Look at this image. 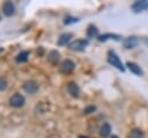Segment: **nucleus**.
Returning a JSON list of instances; mask_svg holds the SVG:
<instances>
[{"mask_svg":"<svg viewBox=\"0 0 148 138\" xmlns=\"http://www.w3.org/2000/svg\"><path fill=\"white\" fill-rule=\"evenodd\" d=\"M120 36L119 35H116V34H104V35H101L98 36V41L99 42H105L108 39H114V41H120Z\"/></svg>","mask_w":148,"mask_h":138,"instance_id":"obj_11","label":"nucleus"},{"mask_svg":"<svg viewBox=\"0 0 148 138\" xmlns=\"http://www.w3.org/2000/svg\"><path fill=\"white\" fill-rule=\"evenodd\" d=\"M79 21V19H75V17H67V19H65V24H69V23H74V22H77Z\"/></svg>","mask_w":148,"mask_h":138,"instance_id":"obj_19","label":"nucleus"},{"mask_svg":"<svg viewBox=\"0 0 148 138\" xmlns=\"http://www.w3.org/2000/svg\"><path fill=\"white\" fill-rule=\"evenodd\" d=\"M110 132H111V126L109 123H104L99 129V135L102 137H108L110 135Z\"/></svg>","mask_w":148,"mask_h":138,"instance_id":"obj_13","label":"nucleus"},{"mask_svg":"<svg viewBox=\"0 0 148 138\" xmlns=\"http://www.w3.org/2000/svg\"><path fill=\"white\" fill-rule=\"evenodd\" d=\"M87 45H88V41L80 38V39H76V41L72 42V43L69 44V48H71V50H73V51H83Z\"/></svg>","mask_w":148,"mask_h":138,"instance_id":"obj_3","label":"nucleus"},{"mask_svg":"<svg viewBox=\"0 0 148 138\" xmlns=\"http://www.w3.org/2000/svg\"><path fill=\"white\" fill-rule=\"evenodd\" d=\"M23 88H24V90H25L27 93H29V94H34V93L37 92V89H38V85H37L36 81H34V80H29V81H25V82H24Z\"/></svg>","mask_w":148,"mask_h":138,"instance_id":"obj_6","label":"nucleus"},{"mask_svg":"<svg viewBox=\"0 0 148 138\" xmlns=\"http://www.w3.org/2000/svg\"><path fill=\"white\" fill-rule=\"evenodd\" d=\"M128 138H143V132L140 129H134L130 132Z\"/></svg>","mask_w":148,"mask_h":138,"instance_id":"obj_17","label":"nucleus"},{"mask_svg":"<svg viewBox=\"0 0 148 138\" xmlns=\"http://www.w3.org/2000/svg\"><path fill=\"white\" fill-rule=\"evenodd\" d=\"M95 109H96V108H95L94 106H90V107H88V108H86L83 112H84V114H90V112H92V111H94Z\"/></svg>","mask_w":148,"mask_h":138,"instance_id":"obj_20","label":"nucleus"},{"mask_svg":"<svg viewBox=\"0 0 148 138\" xmlns=\"http://www.w3.org/2000/svg\"><path fill=\"white\" fill-rule=\"evenodd\" d=\"M139 44V39L136 37H128L124 41V46L126 49H133Z\"/></svg>","mask_w":148,"mask_h":138,"instance_id":"obj_10","label":"nucleus"},{"mask_svg":"<svg viewBox=\"0 0 148 138\" xmlns=\"http://www.w3.org/2000/svg\"><path fill=\"white\" fill-rule=\"evenodd\" d=\"M127 67L130 68V71L131 72H133L134 74H136V75H143V71L141 70V67L138 65V64H135V63H131V61H128L127 64Z\"/></svg>","mask_w":148,"mask_h":138,"instance_id":"obj_8","label":"nucleus"},{"mask_svg":"<svg viewBox=\"0 0 148 138\" xmlns=\"http://www.w3.org/2000/svg\"><path fill=\"white\" fill-rule=\"evenodd\" d=\"M67 90H68V93H69L72 96H74V97H77V96H79L80 88H79V86H77L75 82H69V83L67 85Z\"/></svg>","mask_w":148,"mask_h":138,"instance_id":"obj_9","label":"nucleus"},{"mask_svg":"<svg viewBox=\"0 0 148 138\" xmlns=\"http://www.w3.org/2000/svg\"><path fill=\"white\" fill-rule=\"evenodd\" d=\"M111 138H118V137H117V136H114V135H113V136H111Z\"/></svg>","mask_w":148,"mask_h":138,"instance_id":"obj_22","label":"nucleus"},{"mask_svg":"<svg viewBox=\"0 0 148 138\" xmlns=\"http://www.w3.org/2000/svg\"><path fill=\"white\" fill-rule=\"evenodd\" d=\"M79 138H88V137H86V136H80Z\"/></svg>","mask_w":148,"mask_h":138,"instance_id":"obj_21","label":"nucleus"},{"mask_svg":"<svg viewBox=\"0 0 148 138\" xmlns=\"http://www.w3.org/2000/svg\"><path fill=\"white\" fill-rule=\"evenodd\" d=\"M87 36L92 38V37H98V29L95 26H89L87 29Z\"/></svg>","mask_w":148,"mask_h":138,"instance_id":"obj_15","label":"nucleus"},{"mask_svg":"<svg viewBox=\"0 0 148 138\" xmlns=\"http://www.w3.org/2000/svg\"><path fill=\"white\" fill-rule=\"evenodd\" d=\"M148 9V1L147 0H141V1H135L132 5V10L134 13H140L143 10Z\"/></svg>","mask_w":148,"mask_h":138,"instance_id":"obj_4","label":"nucleus"},{"mask_svg":"<svg viewBox=\"0 0 148 138\" xmlns=\"http://www.w3.org/2000/svg\"><path fill=\"white\" fill-rule=\"evenodd\" d=\"M24 101H25V99H24L23 95H21V94H18V93H15L14 95L10 96V99H9V104H10L12 107L20 108V107H22V106L24 104Z\"/></svg>","mask_w":148,"mask_h":138,"instance_id":"obj_2","label":"nucleus"},{"mask_svg":"<svg viewBox=\"0 0 148 138\" xmlns=\"http://www.w3.org/2000/svg\"><path fill=\"white\" fill-rule=\"evenodd\" d=\"M7 87V81L5 78H0V90H5Z\"/></svg>","mask_w":148,"mask_h":138,"instance_id":"obj_18","label":"nucleus"},{"mask_svg":"<svg viewBox=\"0 0 148 138\" xmlns=\"http://www.w3.org/2000/svg\"><path fill=\"white\" fill-rule=\"evenodd\" d=\"M72 38V34H62L58 39V45H66Z\"/></svg>","mask_w":148,"mask_h":138,"instance_id":"obj_14","label":"nucleus"},{"mask_svg":"<svg viewBox=\"0 0 148 138\" xmlns=\"http://www.w3.org/2000/svg\"><path fill=\"white\" fill-rule=\"evenodd\" d=\"M2 12H3V14L6 16L14 15V13H15V6H14V3L10 2V1H6L3 3V6H2Z\"/></svg>","mask_w":148,"mask_h":138,"instance_id":"obj_7","label":"nucleus"},{"mask_svg":"<svg viewBox=\"0 0 148 138\" xmlns=\"http://www.w3.org/2000/svg\"><path fill=\"white\" fill-rule=\"evenodd\" d=\"M75 68V64L71 59H66L60 64V71L62 73H71Z\"/></svg>","mask_w":148,"mask_h":138,"instance_id":"obj_5","label":"nucleus"},{"mask_svg":"<svg viewBox=\"0 0 148 138\" xmlns=\"http://www.w3.org/2000/svg\"><path fill=\"white\" fill-rule=\"evenodd\" d=\"M59 58H60V53L57 50H52L47 55V60L50 63H52V64H57V61L59 60Z\"/></svg>","mask_w":148,"mask_h":138,"instance_id":"obj_12","label":"nucleus"},{"mask_svg":"<svg viewBox=\"0 0 148 138\" xmlns=\"http://www.w3.org/2000/svg\"><path fill=\"white\" fill-rule=\"evenodd\" d=\"M28 57H29V52L28 51H22L16 56V61L17 63H24V61L28 60Z\"/></svg>","mask_w":148,"mask_h":138,"instance_id":"obj_16","label":"nucleus"},{"mask_svg":"<svg viewBox=\"0 0 148 138\" xmlns=\"http://www.w3.org/2000/svg\"><path fill=\"white\" fill-rule=\"evenodd\" d=\"M108 61H109L112 66L117 67L119 71H121V72H124V71H125V67H124V65H123L121 60H120V59H119V57L116 55V52H114V51H112V50L108 52Z\"/></svg>","mask_w":148,"mask_h":138,"instance_id":"obj_1","label":"nucleus"}]
</instances>
